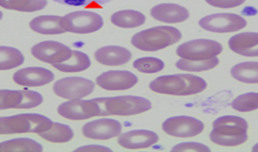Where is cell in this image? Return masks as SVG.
<instances>
[{
	"mask_svg": "<svg viewBox=\"0 0 258 152\" xmlns=\"http://www.w3.org/2000/svg\"><path fill=\"white\" fill-rule=\"evenodd\" d=\"M207 84L204 79L190 74L158 77L150 84L152 91L170 96H191L205 91Z\"/></svg>",
	"mask_w": 258,
	"mask_h": 152,
	"instance_id": "obj_1",
	"label": "cell"
},
{
	"mask_svg": "<svg viewBox=\"0 0 258 152\" xmlns=\"http://www.w3.org/2000/svg\"><path fill=\"white\" fill-rule=\"evenodd\" d=\"M248 123L239 116L225 115L213 122L210 140L221 146H237L248 140Z\"/></svg>",
	"mask_w": 258,
	"mask_h": 152,
	"instance_id": "obj_2",
	"label": "cell"
},
{
	"mask_svg": "<svg viewBox=\"0 0 258 152\" xmlns=\"http://www.w3.org/2000/svg\"><path fill=\"white\" fill-rule=\"evenodd\" d=\"M182 39V33L173 27H155L140 31L133 36L132 45L143 51H158L172 46Z\"/></svg>",
	"mask_w": 258,
	"mask_h": 152,
	"instance_id": "obj_3",
	"label": "cell"
},
{
	"mask_svg": "<svg viewBox=\"0 0 258 152\" xmlns=\"http://www.w3.org/2000/svg\"><path fill=\"white\" fill-rule=\"evenodd\" d=\"M48 117L38 114H16L0 117V134L42 133L52 126Z\"/></svg>",
	"mask_w": 258,
	"mask_h": 152,
	"instance_id": "obj_4",
	"label": "cell"
},
{
	"mask_svg": "<svg viewBox=\"0 0 258 152\" xmlns=\"http://www.w3.org/2000/svg\"><path fill=\"white\" fill-rule=\"evenodd\" d=\"M97 100L101 109L100 116H130L142 114L152 109V102L142 97L120 96L114 98H99Z\"/></svg>",
	"mask_w": 258,
	"mask_h": 152,
	"instance_id": "obj_5",
	"label": "cell"
},
{
	"mask_svg": "<svg viewBox=\"0 0 258 152\" xmlns=\"http://www.w3.org/2000/svg\"><path fill=\"white\" fill-rule=\"evenodd\" d=\"M103 19L99 14L90 11H78L61 17V27L67 32L87 34L100 30Z\"/></svg>",
	"mask_w": 258,
	"mask_h": 152,
	"instance_id": "obj_6",
	"label": "cell"
},
{
	"mask_svg": "<svg viewBox=\"0 0 258 152\" xmlns=\"http://www.w3.org/2000/svg\"><path fill=\"white\" fill-rule=\"evenodd\" d=\"M219 42L208 39H196L178 46L176 53L184 60H208L222 52Z\"/></svg>",
	"mask_w": 258,
	"mask_h": 152,
	"instance_id": "obj_7",
	"label": "cell"
},
{
	"mask_svg": "<svg viewBox=\"0 0 258 152\" xmlns=\"http://www.w3.org/2000/svg\"><path fill=\"white\" fill-rule=\"evenodd\" d=\"M58 114L69 120H86L101 115V109L97 99L90 100L70 99L58 107Z\"/></svg>",
	"mask_w": 258,
	"mask_h": 152,
	"instance_id": "obj_8",
	"label": "cell"
},
{
	"mask_svg": "<svg viewBox=\"0 0 258 152\" xmlns=\"http://www.w3.org/2000/svg\"><path fill=\"white\" fill-rule=\"evenodd\" d=\"M95 84L87 79L80 77L63 78L53 85V91L58 97L67 99H82L91 95Z\"/></svg>",
	"mask_w": 258,
	"mask_h": 152,
	"instance_id": "obj_9",
	"label": "cell"
},
{
	"mask_svg": "<svg viewBox=\"0 0 258 152\" xmlns=\"http://www.w3.org/2000/svg\"><path fill=\"white\" fill-rule=\"evenodd\" d=\"M199 25L210 32L228 33L243 30L247 26V21L235 14H215L202 18Z\"/></svg>",
	"mask_w": 258,
	"mask_h": 152,
	"instance_id": "obj_10",
	"label": "cell"
},
{
	"mask_svg": "<svg viewBox=\"0 0 258 152\" xmlns=\"http://www.w3.org/2000/svg\"><path fill=\"white\" fill-rule=\"evenodd\" d=\"M162 128L170 136L189 138L201 134L205 129V124L197 118L182 115L167 118Z\"/></svg>",
	"mask_w": 258,
	"mask_h": 152,
	"instance_id": "obj_11",
	"label": "cell"
},
{
	"mask_svg": "<svg viewBox=\"0 0 258 152\" xmlns=\"http://www.w3.org/2000/svg\"><path fill=\"white\" fill-rule=\"evenodd\" d=\"M31 54L39 61L54 65L68 61L72 55V50L59 42L44 41L31 47Z\"/></svg>",
	"mask_w": 258,
	"mask_h": 152,
	"instance_id": "obj_12",
	"label": "cell"
},
{
	"mask_svg": "<svg viewBox=\"0 0 258 152\" xmlns=\"http://www.w3.org/2000/svg\"><path fill=\"white\" fill-rule=\"evenodd\" d=\"M138 83V78L134 73L125 70L107 71L99 75L96 84L107 91H124L133 88Z\"/></svg>",
	"mask_w": 258,
	"mask_h": 152,
	"instance_id": "obj_13",
	"label": "cell"
},
{
	"mask_svg": "<svg viewBox=\"0 0 258 152\" xmlns=\"http://www.w3.org/2000/svg\"><path fill=\"white\" fill-rule=\"evenodd\" d=\"M120 122L111 118H101L88 122L83 127V134L93 140H108L121 134Z\"/></svg>",
	"mask_w": 258,
	"mask_h": 152,
	"instance_id": "obj_14",
	"label": "cell"
},
{
	"mask_svg": "<svg viewBox=\"0 0 258 152\" xmlns=\"http://www.w3.org/2000/svg\"><path fill=\"white\" fill-rule=\"evenodd\" d=\"M53 73L44 67H26L19 69L14 74V82L26 87H38L50 84L54 81Z\"/></svg>",
	"mask_w": 258,
	"mask_h": 152,
	"instance_id": "obj_15",
	"label": "cell"
},
{
	"mask_svg": "<svg viewBox=\"0 0 258 152\" xmlns=\"http://www.w3.org/2000/svg\"><path fill=\"white\" fill-rule=\"evenodd\" d=\"M159 141L157 133L147 129H136L120 134L117 143L127 149H143L151 147Z\"/></svg>",
	"mask_w": 258,
	"mask_h": 152,
	"instance_id": "obj_16",
	"label": "cell"
},
{
	"mask_svg": "<svg viewBox=\"0 0 258 152\" xmlns=\"http://www.w3.org/2000/svg\"><path fill=\"white\" fill-rule=\"evenodd\" d=\"M151 16L163 23L177 24L187 20L189 18V12L187 9L177 4L163 3L151 10Z\"/></svg>",
	"mask_w": 258,
	"mask_h": 152,
	"instance_id": "obj_17",
	"label": "cell"
},
{
	"mask_svg": "<svg viewBox=\"0 0 258 152\" xmlns=\"http://www.w3.org/2000/svg\"><path fill=\"white\" fill-rule=\"evenodd\" d=\"M229 48L235 53L246 57H258L257 32H242L231 37Z\"/></svg>",
	"mask_w": 258,
	"mask_h": 152,
	"instance_id": "obj_18",
	"label": "cell"
},
{
	"mask_svg": "<svg viewBox=\"0 0 258 152\" xmlns=\"http://www.w3.org/2000/svg\"><path fill=\"white\" fill-rule=\"evenodd\" d=\"M94 56L103 65L118 66L131 61L132 52L122 46H108L99 48Z\"/></svg>",
	"mask_w": 258,
	"mask_h": 152,
	"instance_id": "obj_19",
	"label": "cell"
},
{
	"mask_svg": "<svg viewBox=\"0 0 258 152\" xmlns=\"http://www.w3.org/2000/svg\"><path fill=\"white\" fill-rule=\"evenodd\" d=\"M61 16H42L33 18L30 23L31 30L40 34L56 35L66 31L61 27Z\"/></svg>",
	"mask_w": 258,
	"mask_h": 152,
	"instance_id": "obj_20",
	"label": "cell"
},
{
	"mask_svg": "<svg viewBox=\"0 0 258 152\" xmlns=\"http://www.w3.org/2000/svg\"><path fill=\"white\" fill-rule=\"evenodd\" d=\"M146 16L137 11L124 10L114 13L111 16V22L114 26L123 29H134L144 25Z\"/></svg>",
	"mask_w": 258,
	"mask_h": 152,
	"instance_id": "obj_21",
	"label": "cell"
},
{
	"mask_svg": "<svg viewBox=\"0 0 258 152\" xmlns=\"http://www.w3.org/2000/svg\"><path fill=\"white\" fill-rule=\"evenodd\" d=\"M55 68L66 73L82 72L91 66V61L87 54L79 50H72V55L68 61L53 65Z\"/></svg>",
	"mask_w": 258,
	"mask_h": 152,
	"instance_id": "obj_22",
	"label": "cell"
},
{
	"mask_svg": "<svg viewBox=\"0 0 258 152\" xmlns=\"http://www.w3.org/2000/svg\"><path fill=\"white\" fill-rule=\"evenodd\" d=\"M231 75L244 84H258V61H245L235 64L231 69Z\"/></svg>",
	"mask_w": 258,
	"mask_h": 152,
	"instance_id": "obj_23",
	"label": "cell"
},
{
	"mask_svg": "<svg viewBox=\"0 0 258 152\" xmlns=\"http://www.w3.org/2000/svg\"><path fill=\"white\" fill-rule=\"evenodd\" d=\"M39 135L48 142L61 144L71 141L74 137V132L68 125L53 122L49 129Z\"/></svg>",
	"mask_w": 258,
	"mask_h": 152,
	"instance_id": "obj_24",
	"label": "cell"
},
{
	"mask_svg": "<svg viewBox=\"0 0 258 152\" xmlns=\"http://www.w3.org/2000/svg\"><path fill=\"white\" fill-rule=\"evenodd\" d=\"M44 147L30 138H16L0 143V151H43Z\"/></svg>",
	"mask_w": 258,
	"mask_h": 152,
	"instance_id": "obj_25",
	"label": "cell"
},
{
	"mask_svg": "<svg viewBox=\"0 0 258 152\" xmlns=\"http://www.w3.org/2000/svg\"><path fill=\"white\" fill-rule=\"evenodd\" d=\"M47 0H0V7L24 13H33L46 8Z\"/></svg>",
	"mask_w": 258,
	"mask_h": 152,
	"instance_id": "obj_26",
	"label": "cell"
},
{
	"mask_svg": "<svg viewBox=\"0 0 258 152\" xmlns=\"http://www.w3.org/2000/svg\"><path fill=\"white\" fill-rule=\"evenodd\" d=\"M23 53L15 47L0 46V70H11L23 64Z\"/></svg>",
	"mask_w": 258,
	"mask_h": 152,
	"instance_id": "obj_27",
	"label": "cell"
},
{
	"mask_svg": "<svg viewBox=\"0 0 258 152\" xmlns=\"http://www.w3.org/2000/svg\"><path fill=\"white\" fill-rule=\"evenodd\" d=\"M220 62V60L215 57L208 60H184L180 59L175 63L176 67L187 72H202L215 68Z\"/></svg>",
	"mask_w": 258,
	"mask_h": 152,
	"instance_id": "obj_28",
	"label": "cell"
},
{
	"mask_svg": "<svg viewBox=\"0 0 258 152\" xmlns=\"http://www.w3.org/2000/svg\"><path fill=\"white\" fill-rule=\"evenodd\" d=\"M232 108L241 113L251 112L258 109V93H246L235 98L232 104Z\"/></svg>",
	"mask_w": 258,
	"mask_h": 152,
	"instance_id": "obj_29",
	"label": "cell"
},
{
	"mask_svg": "<svg viewBox=\"0 0 258 152\" xmlns=\"http://www.w3.org/2000/svg\"><path fill=\"white\" fill-rule=\"evenodd\" d=\"M134 67L139 72L152 74V73H157L162 71L165 67V63L164 61H161L157 58L146 57V58L137 59V61H135Z\"/></svg>",
	"mask_w": 258,
	"mask_h": 152,
	"instance_id": "obj_30",
	"label": "cell"
},
{
	"mask_svg": "<svg viewBox=\"0 0 258 152\" xmlns=\"http://www.w3.org/2000/svg\"><path fill=\"white\" fill-rule=\"evenodd\" d=\"M22 99L21 90H0V110L17 109Z\"/></svg>",
	"mask_w": 258,
	"mask_h": 152,
	"instance_id": "obj_31",
	"label": "cell"
},
{
	"mask_svg": "<svg viewBox=\"0 0 258 152\" xmlns=\"http://www.w3.org/2000/svg\"><path fill=\"white\" fill-rule=\"evenodd\" d=\"M23 99L17 109H31L39 106L43 103V96L38 92L31 90H21Z\"/></svg>",
	"mask_w": 258,
	"mask_h": 152,
	"instance_id": "obj_32",
	"label": "cell"
},
{
	"mask_svg": "<svg viewBox=\"0 0 258 152\" xmlns=\"http://www.w3.org/2000/svg\"><path fill=\"white\" fill-rule=\"evenodd\" d=\"M171 151H210V148L204 144L196 142H186L176 144Z\"/></svg>",
	"mask_w": 258,
	"mask_h": 152,
	"instance_id": "obj_33",
	"label": "cell"
},
{
	"mask_svg": "<svg viewBox=\"0 0 258 152\" xmlns=\"http://www.w3.org/2000/svg\"><path fill=\"white\" fill-rule=\"evenodd\" d=\"M205 1L209 5L216 8L232 9L242 5L246 0H205Z\"/></svg>",
	"mask_w": 258,
	"mask_h": 152,
	"instance_id": "obj_34",
	"label": "cell"
},
{
	"mask_svg": "<svg viewBox=\"0 0 258 152\" xmlns=\"http://www.w3.org/2000/svg\"><path fill=\"white\" fill-rule=\"evenodd\" d=\"M75 151H112V149L107 146H104V145L89 144V145L80 146L75 149Z\"/></svg>",
	"mask_w": 258,
	"mask_h": 152,
	"instance_id": "obj_35",
	"label": "cell"
},
{
	"mask_svg": "<svg viewBox=\"0 0 258 152\" xmlns=\"http://www.w3.org/2000/svg\"><path fill=\"white\" fill-rule=\"evenodd\" d=\"M55 1L70 4V5H88L92 3H102L105 0H55Z\"/></svg>",
	"mask_w": 258,
	"mask_h": 152,
	"instance_id": "obj_36",
	"label": "cell"
},
{
	"mask_svg": "<svg viewBox=\"0 0 258 152\" xmlns=\"http://www.w3.org/2000/svg\"><path fill=\"white\" fill-rule=\"evenodd\" d=\"M251 150H252V151H258V143L255 144V145H253V146H252Z\"/></svg>",
	"mask_w": 258,
	"mask_h": 152,
	"instance_id": "obj_37",
	"label": "cell"
},
{
	"mask_svg": "<svg viewBox=\"0 0 258 152\" xmlns=\"http://www.w3.org/2000/svg\"><path fill=\"white\" fill-rule=\"evenodd\" d=\"M2 16H3V14H2V12L0 11V20L2 19Z\"/></svg>",
	"mask_w": 258,
	"mask_h": 152,
	"instance_id": "obj_38",
	"label": "cell"
}]
</instances>
